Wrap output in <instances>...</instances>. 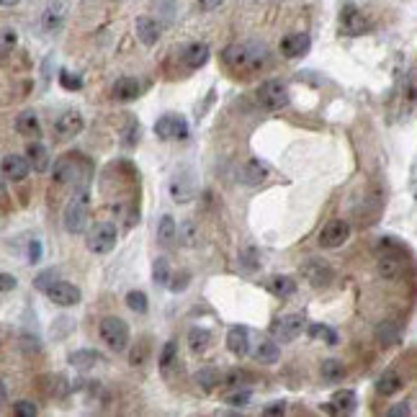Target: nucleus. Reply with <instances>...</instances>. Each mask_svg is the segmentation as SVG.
<instances>
[{
	"label": "nucleus",
	"instance_id": "29",
	"mask_svg": "<svg viewBox=\"0 0 417 417\" xmlns=\"http://www.w3.org/2000/svg\"><path fill=\"white\" fill-rule=\"evenodd\" d=\"M255 361L257 364H266V366H270V364H276L278 358H281V348H278V342L276 340H263L260 345L255 348Z\"/></svg>",
	"mask_w": 417,
	"mask_h": 417
},
{
	"label": "nucleus",
	"instance_id": "21",
	"mask_svg": "<svg viewBox=\"0 0 417 417\" xmlns=\"http://www.w3.org/2000/svg\"><path fill=\"white\" fill-rule=\"evenodd\" d=\"M209 57H212V52H209V44H203V42L188 44V47L183 49V54H181L183 64H186L188 70H199V67H203V64L209 62Z\"/></svg>",
	"mask_w": 417,
	"mask_h": 417
},
{
	"label": "nucleus",
	"instance_id": "20",
	"mask_svg": "<svg viewBox=\"0 0 417 417\" xmlns=\"http://www.w3.org/2000/svg\"><path fill=\"white\" fill-rule=\"evenodd\" d=\"M227 348L237 358H245L250 353V332H247V327H242V325L229 327V332H227Z\"/></svg>",
	"mask_w": 417,
	"mask_h": 417
},
{
	"label": "nucleus",
	"instance_id": "28",
	"mask_svg": "<svg viewBox=\"0 0 417 417\" xmlns=\"http://www.w3.org/2000/svg\"><path fill=\"white\" fill-rule=\"evenodd\" d=\"M268 289H270V294L286 299V296H294V294H296V281L289 276H273L268 281Z\"/></svg>",
	"mask_w": 417,
	"mask_h": 417
},
{
	"label": "nucleus",
	"instance_id": "56",
	"mask_svg": "<svg viewBox=\"0 0 417 417\" xmlns=\"http://www.w3.org/2000/svg\"><path fill=\"white\" fill-rule=\"evenodd\" d=\"M3 188H5V181H3V175H0V193H3Z\"/></svg>",
	"mask_w": 417,
	"mask_h": 417
},
{
	"label": "nucleus",
	"instance_id": "54",
	"mask_svg": "<svg viewBox=\"0 0 417 417\" xmlns=\"http://www.w3.org/2000/svg\"><path fill=\"white\" fill-rule=\"evenodd\" d=\"M5 402H8V392H5V384L0 381V407L5 405Z\"/></svg>",
	"mask_w": 417,
	"mask_h": 417
},
{
	"label": "nucleus",
	"instance_id": "33",
	"mask_svg": "<svg viewBox=\"0 0 417 417\" xmlns=\"http://www.w3.org/2000/svg\"><path fill=\"white\" fill-rule=\"evenodd\" d=\"M16 44H18L16 29H0V62H5V60L11 57Z\"/></svg>",
	"mask_w": 417,
	"mask_h": 417
},
{
	"label": "nucleus",
	"instance_id": "16",
	"mask_svg": "<svg viewBox=\"0 0 417 417\" xmlns=\"http://www.w3.org/2000/svg\"><path fill=\"white\" fill-rule=\"evenodd\" d=\"M340 29L348 36H361V34L368 31V18L355 5H345L340 13Z\"/></svg>",
	"mask_w": 417,
	"mask_h": 417
},
{
	"label": "nucleus",
	"instance_id": "38",
	"mask_svg": "<svg viewBox=\"0 0 417 417\" xmlns=\"http://www.w3.org/2000/svg\"><path fill=\"white\" fill-rule=\"evenodd\" d=\"M170 193L175 196V201H188V199L193 196L191 181H186V178H178V175H175V181L170 183Z\"/></svg>",
	"mask_w": 417,
	"mask_h": 417
},
{
	"label": "nucleus",
	"instance_id": "7",
	"mask_svg": "<svg viewBox=\"0 0 417 417\" xmlns=\"http://www.w3.org/2000/svg\"><path fill=\"white\" fill-rule=\"evenodd\" d=\"M304 330V317L301 314H283L270 325V335L276 342H291L296 340Z\"/></svg>",
	"mask_w": 417,
	"mask_h": 417
},
{
	"label": "nucleus",
	"instance_id": "52",
	"mask_svg": "<svg viewBox=\"0 0 417 417\" xmlns=\"http://www.w3.org/2000/svg\"><path fill=\"white\" fill-rule=\"evenodd\" d=\"M225 0H196V5H199V11L209 13V11H216L219 5H222Z\"/></svg>",
	"mask_w": 417,
	"mask_h": 417
},
{
	"label": "nucleus",
	"instance_id": "4",
	"mask_svg": "<svg viewBox=\"0 0 417 417\" xmlns=\"http://www.w3.org/2000/svg\"><path fill=\"white\" fill-rule=\"evenodd\" d=\"M257 106L266 108V111H281V108L289 106V88L283 86L281 80H266L263 86L257 88Z\"/></svg>",
	"mask_w": 417,
	"mask_h": 417
},
{
	"label": "nucleus",
	"instance_id": "6",
	"mask_svg": "<svg viewBox=\"0 0 417 417\" xmlns=\"http://www.w3.org/2000/svg\"><path fill=\"white\" fill-rule=\"evenodd\" d=\"M155 134L165 139V142H183L191 134V127H188V121L181 114H165V116L155 121Z\"/></svg>",
	"mask_w": 417,
	"mask_h": 417
},
{
	"label": "nucleus",
	"instance_id": "3",
	"mask_svg": "<svg viewBox=\"0 0 417 417\" xmlns=\"http://www.w3.org/2000/svg\"><path fill=\"white\" fill-rule=\"evenodd\" d=\"M118 242V229L116 225H111V222H98L88 229V237H86V245L90 253H96V255H106L111 253Z\"/></svg>",
	"mask_w": 417,
	"mask_h": 417
},
{
	"label": "nucleus",
	"instance_id": "26",
	"mask_svg": "<svg viewBox=\"0 0 417 417\" xmlns=\"http://www.w3.org/2000/svg\"><path fill=\"white\" fill-rule=\"evenodd\" d=\"M98 364H103V355L98 351H75V353H70V366H75L80 371H88V368H93Z\"/></svg>",
	"mask_w": 417,
	"mask_h": 417
},
{
	"label": "nucleus",
	"instance_id": "31",
	"mask_svg": "<svg viewBox=\"0 0 417 417\" xmlns=\"http://www.w3.org/2000/svg\"><path fill=\"white\" fill-rule=\"evenodd\" d=\"M209 342H212V332L206 327H191L188 330V345H191L193 353H203L209 348Z\"/></svg>",
	"mask_w": 417,
	"mask_h": 417
},
{
	"label": "nucleus",
	"instance_id": "18",
	"mask_svg": "<svg viewBox=\"0 0 417 417\" xmlns=\"http://www.w3.org/2000/svg\"><path fill=\"white\" fill-rule=\"evenodd\" d=\"M29 162H26V155H5L3 162H0V175L8 178V181H23L29 175Z\"/></svg>",
	"mask_w": 417,
	"mask_h": 417
},
{
	"label": "nucleus",
	"instance_id": "5",
	"mask_svg": "<svg viewBox=\"0 0 417 417\" xmlns=\"http://www.w3.org/2000/svg\"><path fill=\"white\" fill-rule=\"evenodd\" d=\"M101 338L111 351L121 353L129 345V325L121 317H106L101 320Z\"/></svg>",
	"mask_w": 417,
	"mask_h": 417
},
{
	"label": "nucleus",
	"instance_id": "47",
	"mask_svg": "<svg viewBox=\"0 0 417 417\" xmlns=\"http://www.w3.org/2000/svg\"><path fill=\"white\" fill-rule=\"evenodd\" d=\"M283 412H286V402H283V399H276V402H270V405L263 407V415H268V417L283 415Z\"/></svg>",
	"mask_w": 417,
	"mask_h": 417
},
{
	"label": "nucleus",
	"instance_id": "46",
	"mask_svg": "<svg viewBox=\"0 0 417 417\" xmlns=\"http://www.w3.org/2000/svg\"><path fill=\"white\" fill-rule=\"evenodd\" d=\"M54 281H57V270H54V268H49V270H44V273H39V276H36L34 286H36L39 291H44L49 283H54Z\"/></svg>",
	"mask_w": 417,
	"mask_h": 417
},
{
	"label": "nucleus",
	"instance_id": "35",
	"mask_svg": "<svg viewBox=\"0 0 417 417\" xmlns=\"http://www.w3.org/2000/svg\"><path fill=\"white\" fill-rule=\"evenodd\" d=\"M196 384L201 386L203 392H212L216 386L222 384V374L214 371V368H201L199 374H196Z\"/></svg>",
	"mask_w": 417,
	"mask_h": 417
},
{
	"label": "nucleus",
	"instance_id": "41",
	"mask_svg": "<svg viewBox=\"0 0 417 417\" xmlns=\"http://www.w3.org/2000/svg\"><path fill=\"white\" fill-rule=\"evenodd\" d=\"M13 415L18 417H36L39 415V407L29 402V399H18V402H13Z\"/></svg>",
	"mask_w": 417,
	"mask_h": 417
},
{
	"label": "nucleus",
	"instance_id": "39",
	"mask_svg": "<svg viewBox=\"0 0 417 417\" xmlns=\"http://www.w3.org/2000/svg\"><path fill=\"white\" fill-rule=\"evenodd\" d=\"M175 358H178V342L168 340V342H165V348H162V353H160V368H162V371H168V368L175 364Z\"/></svg>",
	"mask_w": 417,
	"mask_h": 417
},
{
	"label": "nucleus",
	"instance_id": "43",
	"mask_svg": "<svg viewBox=\"0 0 417 417\" xmlns=\"http://www.w3.org/2000/svg\"><path fill=\"white\" fill-rule=\"evenodd\" d=\"M175 240H183L186 245H193L196 242V227H193V222H183L178 227V232H175Z\"/></svg>",
	"mask_w": 417,
	"mask_h": 417
},
{
	"label": "nucleus",
	"instance_id": "32",
	"mask_svg": "<svg viewBox=\"0 0 417 417\" xmlns=\"http://www.w3.org/2000/svg\"><path fill=\"white\" fill-rule=\"evenodd\" d=\"M152 281H155L157 286H168V281H170V263H168L165 255L152 260Z\"/></svg>",
	"mask_w": 417,
	"mask_h": 417
},
{
	"label": "nucleus",
	"instance_id": "10",
	"mask_svg": "<svg viewBox=\"0 0 417 417\" xmlns=\"http://www.w3.org/2000/svg\"><path fill=\"white\" fill-rule=\"evenodd\" d=\"M348 237H351V225H348L345 219H332V222H327V225L322 227L320 245L335 250V247L345 245V242H348Z\"/></svg>",
	"mask_w": 417,
	"mask_h": 417
},
{
	"label": "nucleus",
	"instance_id": "15",
	"mask_svg": "<svg viewBox=\"0 0 417 417\" xmlns=\"http://www.w3.org/2000/svg\"><path fill=\"white\" fill-rule=\"evenodd\" d=\"M309 47H312V39H309V34H304V31L286 34V36L281 39V54H283L286 60L304 57V54L309 52Z\"/></svg>",
	"mask_w": 417,
	"mask_h": 417
},
{
	"label": "nucleus",
	"instance_id": "42",
	"mask_svg": "<svg viewBox=\"0 0 417 417\" xmlns=\"http://www.w3.org/2000/svg\"><path fill=\"white\" fill-rule=\"evenodd\" d=\"M139 142V124L134 118H129L127 121V129H124V139H121V144L124 147H134Z\"/></svg>",
	"mask_w": 417,
	"mask_h": 417
},
{
	"label": "nucleus",
	"instance_id": "9",
	"mask_svg": "<svg viewBox=\"0 0 417 417\" xmlns=\"http://www.w3.org/2000/svg\"><path fill=\"white\" fill-rule=\"evenodd\" d=\"M301 276L307 278L314 289H325V286H330V281L335 278V270L325 260H320V257H309L301 266Z\"/></svg>",
	"mask_w": 417,
	"mask_h": 417
},
{
	"label": "nucleus",
	"instance_id": "50",
	"mask_svg": "<svg viewBox=\"0 0 417 417\" xmlns=\"http://www.w3.org/2000/svg\"><path fill=\"white\" fill-rule=\"evenodd\" d=\"M16 286H18L16 276H11V273H3V270H0V291H13Z\"/></svg>",
	"mask_w": 417,
	"mask_h": 417
},
{
	"label": "nucleus",
	"instance_id": "49",
	"mask_svg": "<svg viewBox=\"0 0 417 417\" xmlns=\"http://www.w3.org/2000/svg\"><path fill=\"white\" fill-rule=\"evenodd\" d=\"M240 263H242V266H245L247 270H253V268L260 266V263H257V253L253 250V247H250V250H245V253L240 255Z\"/></svg>",
	"mask_w": 417,
	"mask_h": 417
},
{
	"label": "nucleus",
	"instance_id": "48",
	"mask_svg": "<svg viewBox=\"0 0 417 417\" xmlns=\"http://www.w3.org/2000/svg\"><path fill=\"white\" fill-rule=\"evenodd\" d=\"M188 273H186V270H183L181 276H170V281H168V289L170 291H183L186 289V286H188Z\"/></svg>",
	"mask_w": 417,
	"mask_h": 417
},
{
	"label": "nucleus",
	"instance_id": "2",
	"mask_svg": "<svg viewBox=\"0 0 417 417\" xmlns=\"http://www.w3.org/2000/svg\"><path fill=\"white\" fill-rule=\"evenodd\" d=\"M88 214H90V199H88V191H77L67 206H64L62 214V225L70 235H80L86 232L88 227Z\"/></svg>",
	"mask_w": 417,
	"mask_h": 417
},
{
	"label": "nucleus",
	"instance_id": "27",
	"mask_svg": "<svg viewBox=\"0 0 417 417\" xmlns=\"http://www.w3.org/2000/svg\"><path fill=\"white\" fill-rule=\"evenodd\" d=\"M320 374H322V381H327V384H338V381L345 379V366H342V361L327 358V361H322Z\"/></svg>",
	"mask_w": 417,
	"mask_h": 417
},
{
	"label": "nucleus",
	"instance_id": "51",
	"mask_svg": "<svg viewBox=\"0 0 417 417\" xmlns=\"http://www.w3.org/2000/svg\"><path fill=\"white\" fill-rule=\"evenodd\" d=\"M39 260H42V242L34 240L31 245H29V263H39Z\"/></svg>",
	"mask_w": 417,
	"mask_h": 417
},
{
	"label": "nucleus",
	"instance_id": "14",
	"mask_svg": "<svg viewBox=\"0 0 417 417\" xmlns=\"http://www.w3.org/2000/svg\"><path fill=\"white\" fill-rule=\"evenodd\" d=\"M64 18H67V3L64 0H52L42 13L44 34H57L64 26Z\"/></svg>",
	"mask_w": 417,
	"mask_h": 417
},
{
	"label": "nucleus",
	"instance_id": "44",
	"mask_svg": "<svg viewBox=\"0 0 417 417\" xmlns=\"http://www.w3.org/2000/svg\"><path fill=\"white\" fill-rule=\"evenodd\" d=\"M60 86H62L64 90H80V88H83V80L77 75H73V73L62 70V73H60Z\"/></svg>",
	"mask_w": 417,
	"mask_h": 417
},
{
	"label": "nucleus",
	"instance_id": "13",
	"mask_svg": "<svg viewBox=\"0 0 417 417\" xmlns=\"http://www.w3.org/2000/svg\"><path fill=\"white\" fill-rule=\"evenodd\" d=\"M86 129V121L80 116V111H64L62 116L54 121V134L60 139H73Z\"/></svg>",
	"mask_w": 417,
	"mask_h": 417
},
{
	"label": "nucleus",
	"instance_id": "12",
	"mask_svg": "<svg viewBox=\"0 0 417 417\" xmlns=\"http://www.w3.org/2000/svg\"><path fill=\"white\" fill-rule=\"evenodd\" d=\"M355 409H358V396L353 389H338L325 405V412L330 415H353Z\"/></svg>",
	"mask_w": 417,
	"mask_h": 417
},
{
	"label": "nucleus",
	"instance_id": "30",
	"mask_svg": "<svg viewBox=\"0 0 417 417\" xmlns=\"http://www.w3.org/2000/svg\"><path fill=\"white\" fill-rule=\"evenodd\" d=\"M175 232H178V225H175V219L170 214H165L160 219V225H157V242L162 247H170L173 240H175Z\"/></svg>",
	"mask_w": 417,
	"mask_h": 417
},
{
	"label": "nucleus",
	"instance_id": "55",
	"mask_svg": "<svg viewBox=\"0 0 417 417\" xmlns=\"http://www.w3.org/2000/svg\"><path fill=\"white\" fill-rule=\"evenodd\" d=\"M21 0H0V8H13V5H18Z\"/></svg>",
	"mask_w": 417,
	"mask_h": 417
},
{
	"label": "nucleus",
	"instance_id": "23",
	"mask_svg": "<svg viewBox=\"0 0 417 417\" xmlns=\"http://www.w3.org/2000/svg\"><path fill=\"white\" fill-rule=\"evenodd\" d=\"M16 131L21 137H29V139H39L42 137V124H39V116L34 111H21L16 116Z\"/></svg>",
	"mask_w": 417,
	"mask_h": 417
},
{
	"label": "nucleus",
	"instance_id": "19",
	"mask_svg": "<svg viewBox=\"0 0 417 417\" xmlns=\"http://www.w3.org/2000/svg\"><path fill=\"white\" fill-rule=\"evenodd\" d=\"M134 31H137V39L144 47H155V44L160 42V23L155 21V18H150V16H139L137 21H134Z\"/></svg>",
	"mask_w": 417,
	"mask_h": 417
},
{
	"label": "nucleus",
	"instance_id": "36",
	"mask_svg": "<svg viewBox=\"0 0 417 417\" xmlns=\"http://www.w3.org/2000/svg\"><path fill=\"white\" fill-rule=\"evenodd\" d=\"M309 338H314V340H322L325 345H335L338 342V332L332 330V327H327V325H320V322H314V325H309Z\"/></svg>",
	"mask_w": 417,
	"mask_h": 417
},
{
	"label": "nucleus",
	"instance_id": "17",
	"mask_svg": "<svg viewBox=\"0 0 417 417\" xmlns=\"http://www.w3.org/2000/svg\"><path fill=\"white\" fill-rule=\"evenodd\" d=\"M26 162L34 173H47L52 165V155L47 150V144H42L39 139H31L26 147Z\"/></svg>",
	"mask_w": 417,
	"mask_h": 417
},
{
	"label": "nucleus",
	"instance_id": "34",
	"mask_svg": "<svg viewBox=\"0 0 417 417\" xmlns=\"http://www.w3.org/2000/svg\"><path fill=\"white\" fill-rule=\"evenodd\" d=\"M376 340H379V345H394V342H399V327L394 322H381L376 327Z\"/></svg>",
	"mask_w": 417,
	"mask_h": 417
},
{
	"label": "nucleus",
	"instance_id": "11",
	"mask_svg": "<svg viewBox=\"0 0 417 417\" xmlns=\"http://www.w3.org/2000/svg\"><path fill=\"white\" fill-rule=\"evenodd\" d=\"M86 170H88V165L83 162L80 155H64V157H60L57 165H54V181L70 183V181H75V178H80Z\"/></svg>",
	"mask_w": 417,
	"mask_h": 417
},
{
	"label": "nucleus",
	"instance_id": "40",
	"mask_svg": "<svg viewBox=\"0 0 417 417\" xmlns=\"http://www.w3.org/2000/svg\"><path fill=\"white\" fill-rule=\"evenodd\" d=\"M253 376L247 374V371H242V368H232V371H227L225 376H222V384H227V386H240L245 384V381H250Z\"/></svg>",
	"mask_w": 417,
	"mask_h": 417
},
{
	"label": "nucleus",
	"instance_id": "24",
	"mask_svg": "<svg viewBox=\"0 0 417 417\" xmlns=\"http://www.w3.org/2000/svg\"><path fill=\"white\" fill-rule=\"evenodd\" d=\"M139 93H142V86H139L137 77H118L116 83H114V98L121 101V103L137 101Z\"/></svg>",
	"mask_w": 417,
	"mask_h": 417
},
{
	"label": "nucleus",
	"instance_id": "25",
	"mask_svg": "<svg viewBox=\"0 0 417 417\" xmlns=\"http://www.w3.org/2000/svg\"><path fill=\"white\" fill-rule=\"evenodd\" d=\"M402 386H405V381H402V376L396 371H384L379 376V381H376V392L384 396H392L396 392H402Z\"/></svg>",
	"mask_w": 417,
	"mask_h": 417
},
{
	"label": "nucleus",
	"instance_id": "45",
	"mask_svg": "<svg viewBox=\"0 0 417 417\" xmlns=\"http://www.w3.org/2000/svg\"><path fill=\"white\" fill-rule=\"evenodd\" d=\"M225 402L229 407H247V402H250V392H247V389H242V392H232V394L225 396Z\"/></svg>",
	"mask_w": 417,
	"mask_h": 417
},
{
	"label": "nucleus",
	"instance_id": "53",
	"mask_svg": "<svg viewBox=\"0 0 417 417\" xmlns=\"http://www.w3.org/2000/svg\"><path fill=\"white\" fill-rule=\"evenodd\" d=\"M386 415L389 417H407L409 415V405L402 402V405H396V407H389V409H386Z\"/></svg>",
	"mask_w": 417,
	"mask_h": 417
},
{
	"label": "nucleus",
	"instance_id": "22",
	"mask_svg": "<svg viewBox=\"0 0 417 417\" xmlns=\"http://www.w3.org/2000/svg\"><path fill=\"white\" fill-rule=\"evenodd\" d=\"M268 178V168L257 160H247L245 165L237 168V181L245 183V186H257Z\"/></svg>",
	"mask_w": 417,
	"mask_h": 417
},
{
	"label": "nucleus",
	"instance_id": "1",
	"mask_svg": "<svg viewBox=\"0 0 417 417\" xmlns=\"http://www.w3.org/2000/svg\"><path fill=\"white\" fill-rule=\"evenodd\" d=\"M268 47L260 42H237L229 44L225 52H222V60L225 64L237 73V75H250V73H257L268 64Z\"/></svg>",
	"mask_w": 417,
	"mask_h": 417
},
{
	"label": "nucleus",
	"instance_id": "8",
	"mask_svg": "<svg viewBox=\"0 0 417 417\" xmlns=\"http://www.w3.org/2000/svg\"><path fill=\"white\" fill-rule=\"evenodd\" d=\"M44 294L57 307H75V304H80V296H83L80 289L73 286V283H67V281H54V283H49L44 289Z\"/></svg>",
	"mask_w": 417,
	"mask_h": 417
},
{
	"label": "nucleus",
	"instance_id": "37",
	"mask_svg": "<svg viewBox=\"0 0 417 417\" xmlns=\"http://www.w3.org/2000/svg\"><path fill=\"white\" fill-rule=\"evenodd\" d=\"M127 307L137 314H144L150 309V301H147V294L144 291H129L127 294Z\"/></svg>",
	"mask_w": 417,
	"mask_h": 417
}]
</instances>
